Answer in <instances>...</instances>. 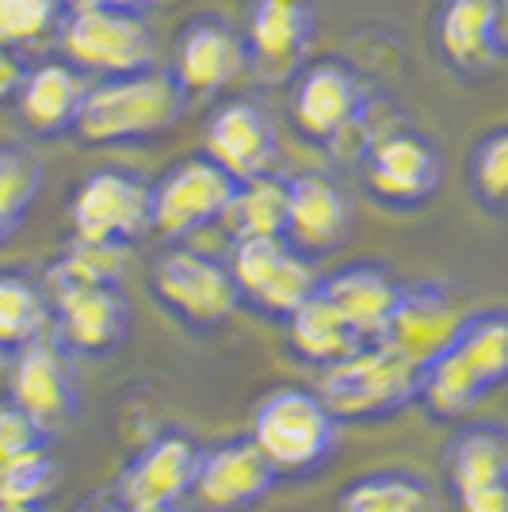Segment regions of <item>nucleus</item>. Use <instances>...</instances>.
<instances>
[{
    "instance_id": "nucleus-3",
    "label": "nucleus",
    "mask_w": 508,
    "mask_h": 512,
    "mask_svg": "<svg viewBox=\"0 0 508 512\" xmlns=\"http://www.w3.org/2000/svg\"><path fill=\"white\" fill-rule=\"evenodd\" d=\"M249 436L276 478H310L337 451L340 425L314 390L283 386L256 406Z\"/></svg>"
},
{
    "instance_id": "nucleus-10",
    "label": "nucleus",
    "mask_w": 508,
    "mask_h": 512,
    "mask_svg": "<svg viewBox=\"0 0 508 512\" xmlns=\"http://www.w3.org/2000/svg\"><path fill=\"white\" fill-rule=\"evenodd\" d=\"M69 226L81 241L130 249L149 234V180L127 165L92 169L69 199Z\"/></svg>"
},
{
    "instance_id": "nucleus-13",
    "label": "nucleus",
    "mask_w": 508,
    "mask_h": 512,
    "mask_svg": "<svg viewBox=\"0 0 508 512\" xmlns=\"http://www.w3.org/2000/svg\"><path fill=\"white\" fill-rule=\"evenodd\" d=\"M276 482V470L260 455L253 436H230L199 451V467L184 497L199 512H249Z\"/></svg>"
},
{
    "instance_id": "nucleus-39",
    "label": "nucleus",
    "mask_w": 508,
    "mask_h": 512,
    "mask_svg": "<svg viewBox=\"0 0 508 512\" xmlns=\"http://www.w3.org/2000/svg\"><path fill=\"white\" fill-rule=\"evenodd\" d=\"M85 4H96V8H119V12H146L149 4H157V0H73V8H85Z\"/></svg>"
},
{
    "instance_id": "nucleus-18",
    "label": "nucleus",
    "mask_w": 508,
    "mask_h": 512,
    "mask_svg": "<svg viewBox=\"0 0 508 512\" xmlns=\"http://www.w3.org/2000/svg\"><path fill=\"white\" fill-rule=\"evenodd\" d=\"M352 234V199L333 176L325 172H298L287 180V218H283V241L295 253L329 256Z\"/></svg>"
},
{
    "instance_id": "nucleus-1",
    "label": "nucleus",
    "mask_w": 508,
    "mask_h": 512,
    "mask_svg": "<svg viewBox=\"0 0 508 512\" xmlns=\"http://www.w3.org/2000/svg\"><path fill=\"white\" fill-rule=\"evenodd\" d=\"M188 111V92L172 73L142 69L127 77H104L88 85L73 134L88 146H130L169 134Z\"/></svg>"
},
{
    "instance_id": "nucleus-40",
    "label": "nucleus",
    "mask_w": 508,
    "mask_h": 512,
    "mask_svg": "<svg viewBox=\"0 0 508 512\" xmlns=\"http://www.w3.org/2000/svg\"><path fill=\"white\" fill-rule=\"evenodd\" d=\"M0 512H46V505H20V501H0Z\"/></svg>"
},
{
    "instance_id": "nucleus-17",
    "label": "nucleus",
    "mask_w": 508,
    "mask_h": 512,
    "mask_svg": "<svg viewBox=\"0 0 508 512\" xmlns=\"http://www.w3.org/2000/svg\"><path fill=\"white\" fill-rule=\"evenodd\" d=\"M172 81L191 96H214L245 73V46L226 16L195 12L172 46Z\"/></svg>"
},
{
    "instance_id": "nucleus-8",
    "label": "nucleus",
    "mask_w": 508,
    "mask_h": 512,
    "mask_svg": "<svg viewBox=\"0 0 508 512\" xmlns=\"http://www.w3.org/2000/svg\"><path fill=\"white\" fill-rule=\"evenodd\" d=\"M230 272L241 306L260 318L283 321L302 299L318 291V260L295 253L283 237H241L233 241Z\"/></svg>"
},
{
    "instance_id": "nucleus-15",
    "label": "nucleus",
    "mask_w": 508,
    "mask_h": 512,
    "mask_svg": "<svg viewBox=\"0 0 508 512\" xmlns=\"http://www.w3.org/2000/svg\"><path fill=\"white\" fill-rule=\"evenodd\" d=\"M203 153L233 180H253L279 161V134L272 111L253 96H230L207 115Z\"/></svg>"
},
{
    "instance_id": "nucleus-11",
    "label": "nucleus",
    "mask_w": 508,
    "mask_h": 512,
    "mask_svg": "<svg viewBox=\"0 0 508 512\" xmlns=\"http://www.w3.org/2000/svg\"><path fill=\"white\" fill-rule=\"evenodd\" d=\"M8 402L23 409L46 432H62L73 425L81 409V390L69 367V352L50 333L20 344L8 360Z\"/></svg>"
},
{
    "instance_id": "nucleus-36",
    "label": "nucleus",
    "mask_w": 508,
    "mask_h": 512,
    "mask_svg": "<svg viewBox=\"0 0 508 512\" xmlns=\"http://www.w3.org/2000/svg\"><path fill=\"white\" fill-rule=\"evenodd\" d=\"M455 509L459 512H508V482H493V486H474V490H459Z\"/></svg>"
},
{
    "instance_id": "nucleus-28",
    "label": "nucleus",
    "mask_w": 508,
    "mask_h": 512,
    "mask_svg": "<svg viewBox=\"0 0 508 512\" xmlns=\"http://www.w3.org/2000/svg\"><path fill=\"white\" fill-rule=\"evenodd\" d=\"M127 268V245H104V241H81L69 237L62 256L46 268V295L58 299L69 291H85V287H104V283H119Z\"/></svg>"
},
{
    "instance_id": "nucleus-24",
    "label": "nucleus",
    "mask_w": 508,
    "mask_h": 512,
    "mask_svg": "<svg viewBox=\"0 0 508 512\" xmlns=\"http://www.w3.org/2000/svg\"><path fill=\"white\" fill-rule=\"evenodd\" d=\"M337 512H440V493L417 470L382 467L340 486Z\"/></svg>"
},
{
    "instance_id": "nucleus-35",
    "label": "nucleus",
    "mask_w": 508,
    "mask_h": 512,
    "mask_svg": "<svg viewBox=\"0 0 508 512\" xmlns=\"http://www.w3.org/2000/svg\"><path fill=\"white\" fill-rule=\"evenodd\" d=\"M50 440H54V432L35 425L23 409H16L12 402L0 406V470L23 459V455H31V451L50 448Z\"/></svg>"
},
{
    "instance_id": "nucleus-42",
    "label": "nucleus",
    "mask_w": 508,
    "mask_h": 512,
    "mask_svg": "<svg viewBox=\"0 0 508 512\" xmlns=\"http://www.w3.org/2000/svg\"><path fill=\"white\" fill-rule=\"evenodd\" d=\"M165 512H184V509H180V505H172V509H165Z\"/></svg>"
},
{
    "instance_id": "nucleus-29",
    "label": "nucleus",
    "mask_w": 508,
    "mask_h": 512,
    "mask_svg": "<svg viewBox=\"0 0 508 512\" xmlns=\"http://www.w3.org/2000/svg\"><path fill=\"white\" fill-rule=\"evenodd\" d=\"M50 329V295L39 279L20 268L0 272V348L16 352Z\"/></svg>"
},
{
    "instance_id": "nucleus-33",
    "label": "nucleus",
    "mask_w": 508,
    "mask_h": 512,
    "mask_svg": "<svg viewBox=\"0 0 508 512\" xmlns=\"http://www.w3.org/2000/svg\"><path fill=\"white\" fill-rule=\"evenodd\" d=\"M65 20V0H0V43L12 50L46 43Z\"/></svg>"
},
{
    "instance_id": "nucleus-31",
    "label": "nucleus",
    "mask_w": 508,
    "mask_h": 512,
    "mask_svg": "<svg viewBox=\"0 0 508 512\" xmlns=\"http://www.w3.org/2000/svg\"><path fill=\"white\" fill-rule=\"evenodd\" d=\"M43 192V165L23 146H0V249L20 234Z\"/></svg>"
},
{
    "instance_id": "nucleus-20",
    "label": "nucleus",
    "mask_w": 508,
    "mask_h": 512,
    "mask_svg": "<svg viewBox=\"0 0 508 512\" xmlns=\"http://www.w3.org/2000/svg\"><path fill=\"white\" fill-rule=\"evenodd\" d=\"M459 321L463 314L440 283H402V295L394 302L379 337L394 344L409 363L424 367L436 352H444L451 344Z\"/></svg>"
},
{
    "instance_id": "nucleus-12",
    "label": "nucleus",
    "mask_w": 508,
    "mask_h": 512,
    "mask_svg": "<svg viewBox=\"0 0 508 512\" xmlns=\"http://www.w3.org/2000/svg\"><path fill=\"white\" fill-rule=\"evenodd\" d=\"M203 444L184 428H161L142 448L130 455L115 486L119 501L130 512H165L184 501L195 467H199Z\"/></svg>"
},
{
    "instance_id": "nucleus-9",
    "label": "nucleus",
    "mask_w": 508,
    "mask_h": 512,
    "mask_svg": "<svg viewBox=\"0 0 508 512\" xmlns=\"http://www.w3.org/2000/svg\"><path fill=\"white\" fill-rule=\"evenodd\" d=\"M233 188L237 180L218 169L203 150L180 157L157 180H149V230L165 241L199 234L203 226H214L222 218Z\"/></svg>"
},
{
    "instance_id": "nucleus-41",
    "label": "nucleus",
    "mask_w": 508,
    "mask_h": 512,
    "mask_svg": "<svg viewBox=\"0 0 508 512\" xmlns=\"http://www.w3.org/2000/svg\"><path fill=\"white\" fill-rule=\"evenodd\" d=\"M8 360H12V352H8V348H0V379H4V371H8Z\"/></svg>"
},
{
    "instance_id": "nucleus-16",
    "label": "nucleus",
    "mask_w": 508,
    "mask_h": 512,
    "mask_svg": "<svg viewBox=\"0 0 508 512\" xmlns=\"http://www.w3.org/2000/svg\"><path fill=\"white\" fill-rule=\"evenodd\" d=\"M50 325H54L50 337L62 344L69 356L104 360L127 344L130 302L119 283L69 291V295L50 299Z\"/></svg>"
},
{
    "instance_id": "nucleus-6",
    "label": "nucleus",
    "mask_w": 508,
    "mask_h": 512,
    "mask_svg": "<svg viewBox=\"0 0 508 512\" xmlns=\"http://www.w3.org/2000/svg\"><path fill=\"white\" fill-rule=\"evenodd\" d=\"M363 192L390 211H417L444 184L440 146L417 127L379 130L360 153Z\"/></svg>"
},
{
    "instance_id": "nucleus-22",
    "label": "nucleus",
    "mask_w": 508,
    "mask_h": 512,
    "mask_svg": "<svg viewBox=\"0 0 508 512\" xmlns=\"http://www.w3.org/2000/svg\"><path fill=\"white\" fill-rule=\"evenodd\" d=\"M318 291L337 306L340 314L348 318V325L367 341V337H379L382 329H386V318H390L394 302L402 295V283L394 279V272L386 264L356 260V264H344L337 272L321 276Z\"/></svg>"
},
{
    "instance_id": "nucleus-21",
    "label": "nucleus",
    "mask_w": 508,
    "mask_h": 512,
    "mask_svg": "<svg viewBox=\"0 0 508 512\" xmlns=\"http://www.w3.org/2000/svg\"><path fill=\"white\" fill-rule=\"evenodd\" d=\"M85 69L73 62H43L23 73L16 88V115L35 138H62L73 130L85 104Z\"/></svg>"
},
{
    "instance_id": "nucleus-19",
    "label": "nucleus",
    "mask_w": 508,
    "mask_h": 512,
    "mask_svg": "<svg viewBox=\"0 0 508 512\" xmlns=\"http://www.w3.org/2000/svg\"><path fill=\"white\" fill-rule=\"evenodd\" d=\"M505 0H444L432 39L455 73L486 77L505 58Z\"/></svg>"
},
{
    "instance_id": "nucleus-27",
    "label": "nucleus",
    "mask_w": 508,
    "mask_h": 512,
    "mask_svg": "<svg viewBox=\"0 0 508 512\" xmlns=\"http://www.w3.org/2000/svg\"><path fill=\"white\" fill-rule=\"evenodd\" d=\"M283 218H287V176L260 172L253 180H237L233 199L218 222L233 241H241V237H279Z\"/></svg>"
},
{
    "instance_id": "nucleus-14",
    "label": "nucleus",
    "mask_w": 508,
    "mask_h": 512,
    "mask_svg": "<svg viewBox=\"0 0 508 512\" xmlns=\"http://www.w3.org/2000/svg\"><path fill=\"white\" fill-rule=\"evenodd\" d=\"M237 35L245 65H253L264 81H291L314 46L318 8L314 0H249Z\"/></svg>"
},
{
    "instance_id": "nucleus-5",
    "label": "nucleus",
    "mask_w": 508,
    "mask_h": 512,
    "mask_svg": "<svg viewBox=\"0 0 508 512\" xmlns=\"http://www.w3.org/2000/svg\"><path fill=\"white\" fill-rule=\"evenodd\" d=\"M149 295L191 333H211L241 306L226 260L199 249H165L149 268Z\"/></svg>"
},
{
    "instance_id": "nucleus-34",
    "label": "nucleus",
    "mask_w": 508,
    "mask_h": 512,
    "mask_svg": "<svg viewBox=\"0 0 508 512\" xmlns=\"http://www.w3.org/2000/svg\"><path fill=\"white\" fill-rule=\"evenodd\" d=\"M54 486H58V455L50 448L31 451V455H23L0 470V501L46 505Z\"/></svg>"
},
{
    "instance_id": "nucleus-32",
    "label": "nucleus",
    "mask_w": 508,
    "mask_h": 512,
    "mask_svg": "<svg viewBox=\"0 0 508 512\" xmlns=\"http://www.w3.org/2000/svg\"><path fill=\"white\" fill-rule=\"evenodd\" d=\"M466 192L486 214L508 207V130H486L466 153Z\"/></svg>"
},
{
    "instance_id": "nucleus-25",
    "label": "nucleus",
    "mask_w": 508,
    "mask_h": 512,
    "mask_svg": "<svg viewBox=\"0 0 508 512\" xmlns=\"http://www.w3.org/2000/svg\"><path fill=\"white\" fill-rule=\"evenodd\" d=\"M444 467L451 493L508 482L505 425H497V421H470V425H463L447 444Z\"/></svg>"
},
{
    "instance_id": "nucleus-23",
    "label": "nucleus",
    "mask_w": 508,
    "mask_h": 512,
    "mask_svg": "<svg viewBox=\"0 0 508 512\" xmlns=\"http://www.w3.org/2000/svg\"><path fill=\"white\" fill-rule=\"evenodd\" d=\"M283 333H287L291 356L310 363V367H321V371L340 360H348L363 344L360 333L348 325V318L321 291H314L310 299H302L283 318Z\"/></svg>"
},
{
    "instance_id": "nucleus-4",
    "label": "nucleus",
    "mask_w": 508,
    "mask_h": 512,
    "mask_svg": "<svg viewBox=\"0 0 508 512\" xmlns=\"http://www.w3.org/2000/svg\"><path fill=\"white\" fill-rule=\"evenodd\" d=\"M287 111L302 142L337 153L356 130L367 127L371 92L344 58H314L291 73Z\"/></svg>"
},
{
    "instance_id": "nucleus-2",
    "label": "nucleus",
    "mask_w": 508,
    "mask_h": 512,
    "mask_svg": "<svg viewBox=\"0 0 508 512\" xmlns=\"http://www.w3.org/2000/svg\"><path fill=\"white\" fill-rule=\"evenodd\" d=\"M417 390H421V367L405 360L382 337H367L348 360L321 371L314 394L337 417V425H371L413 406Z\"/></svg>"
},
{
    "instance_id": "nucleus-30",
    "label": "nucleus",
    "mask_w": 508,
    "mask_h": 512,
    "mask_svg": "<svg viewBox=\"0 0 508 512\" xmlns=\"http://www.w3.org/2000/svg\"><path fill=\"white\" fill-rule=\"evenodd\" d=\"M451 344L459 348V356H463L470 367H474V375L489 386V390H497V386L508 379V321H505V310H474V314H463L459 321V329H455V337Z\"/></svg>"
},
{
    "instance_id": "nucleus-7",
    "label": "nucleus",
    "mask_w": 508,
    "mask_h": 512,
    "mask_svg": "<svg viewBox=\"0 0 508 512\" xmlns=\"http://www.w3.org/2000/svg\"><path fill=\"white\" fill-rule=\"evenodd\" d=\"M65 58L104 77H127L153 69L157 62V39L142 20V12H119V8H69L58 27Z\"/></svg>"
},
{
    "instance_id": "nucleus-37",
    "label": "nucleus",
    "mask_w": 508,
    "mask_h": 512,
    "mask_svg": "<svg viewBox=\"0 0 508 512\" xmlns=\"http://www.w3.org/2000/svg\"><path fill=\"white\" fill-rule=\"evenodd\" d=\"M23 73H27V65L20 62V50H12V46L0 43V104L16 96Z\"/></svg>"
},
{
    "instance_id": "nucleus-26",
    "label": "nucleus",
    "mask_w": 508,
    "mask_h": 512,
    "mask_svg": "<svg viewBox=\"0 0 508 512\" xmlns=\"http://www.w3.org/2000/svg\"><path fill=\"white\" fill-rule=\"evenodd\" d=\"M489 394V386L474 375V367L459 356L455 344L436 352L421 367V390L417 402L428 409L432 421H463L470 409Z\"/></svg>"
},
{
    "instance_id": "nucleus-38",
    "label": "nucleus",
    "mask_w": 508,
    "mask_h": 512,
    "mask_svg": "<svg viewBox=\"0 0 508 512\" xmlns=\"http://www.w3.org/2000/svg\"><path fill=\"white\" fill-rule=\"evenodd\" d=\"M81 512H130V509L119 501V493L115 490H104V493H96V497H88Z\"/></svg>"
}]
</instances>
